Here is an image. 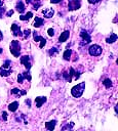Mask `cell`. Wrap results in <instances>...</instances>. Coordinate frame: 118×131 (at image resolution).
Listing matches in <instances>:
<instances>
[{
	"instance_id": "6da1fadb",
	"label": "cell",
	"mask_w": 118,
	"mask_h": 131,
	"mask_svg": "<svg viewBox=\"0 0 118 131\" xmlns=\"http://www.w3.org/2000/svg\"><path fill=\"white\" fill-rule=\"evenodd\" d=\"M84 88H85V82H81V83L77 84L76 86H74V87L72 88L71 94H72L74 97H80V96L83 94Z\"/></svg>"
},
{
	"instance_id": "7a4b0ae2",
	"label": "cell",
	"mask_w": 118,
	"mask_h": 131,
	"mask_svg": "<svg viewBox=\"0 0 118 131\" xmlns=\"http://www.w3.org/2000/svg\"><path fill=\"white\" fill-rule=\"evenodd\" d=\"M10 52L15 57L19 56V53H21V45H19V42L17 40L11 41V43H10Z\"/></svg>"
},
{
	"instance_id": "3957f363",
	"label": "cell",
	"mask_w": 118,
	"mask_h": 131,
	"mask_svg": "<svg viewBox=\"0 0 118 131\" xmlns=\"http://www.w3.org/2000/svg\"><path fill=\"white\" fill-rule=\"evenodd\" d=\"M102 51H103L102 50V47L100 45H97V44L91 45L89 47V49H88V52H89V54L91 56H99V55H101Z\"/></svg>"
},
{
	"instance_id": "277c9868",
	"label": "cell",
	"mask_w": 118,
	"mask_h": 131,
	"mask_svg": "<svg viewBox=\"0 0 118 131\" xmlns=\"http://www.w3.org/2000/svg\"><path fill=\"white\" fill-rule=\"evenodd\" d=\"M80 37H81L82 40H83V42L81 43L82 45H83V44H88V43H90V41H91V37H90L89 33H87V32L84 31V30H81V31H80Z\"/></svg>"
},
{
	"instance_id": "5b68a950",
	"label": "cell",
	"mask_w": 118,
	"mask_h": 131,
	"mask_svg": "<svg viewBox=\"0 0 118 131\" xmlns=\"http://www.w3.org/2000/svg\"><path fill=\"white\" fill-rule=\"evenodd\" d=\"M80 6H81L80 0H69V3H68L69 10H76L80 8Z\"/></svg>"
},
{
	"instance_id": "8992f818",
	"label": "cell",
	"mask_w": 118,
	"mask_h": 131,
	"mask_svg": "<svg viewBox=\"0 0 118 131\" xmlns=\"http://www.w3.org/2000/svg\"><path fill=\"white\" fill-rule=\"evenodd\" d=\"M21 63L25 66V68L27 70H30L31 69V62H30V57L28 55H24L21 57Z\"/></svg>"
},
{
	"instance_id": "52a82bcc",
	"label": "cell",
	"mask_w": 118,
	"mask_h": 131,
	"mask_svg": "<svg viewBox=\"0 0 118 131\" xmlns=\"http://www.w3.org/2000/svg\"><path fill=\"white\" fill-rule=\"evenodd\" d=\"M11 32H12L13 36H23V33L21 32V28L16 24L11 25Z\"/></svg>"
},
{
	"instance_id": "ba28073f",
	"label": "cell",
	"mask_w": 118,
	"mask_h": 131,
	"mask_svg": "<svg viewBox=\"0 0 118 131\" xmlns=\"http://www.w3.org/2000/svg\"><path fill=\"white\" fill-rule=\"evenodd\" d=\"M11 67L10 68H7V67H1L0 68V75L1 76H3V77H7V76H9L10 74H11Z\"/></svg>"
},
{
	"instance_id": "9c48e42d",
	"label": "cell",
	"mask_w": 118,
	"mask_h": 131,
	"mask_svg": "<svg viewBox=\"0 0 118 131\" xmlns=\"http://www.w3.org/2000/svg\"><path fill=\"white\" fill-rule=\"evenodd\" d=\"M26 2H27V4L32 5L33 6V9H35V10H37L41 6L40 0H26Z\"/></svg>"
},
{
	"instance_id": "30bf717a",
	"label": "cell",
	"mask_w": 118,
	"mask_h": 131,
	"mask_svg": "<svg viewBox=\"0 0 118 131\" xmlns=\"http://www.w3.org/2000/svg\"><path fill=\"white\" fill-rule=\"evenodd\" d=\"M42 13H43L44 17H46V18H50V17H52V16H53L54 10H53V9H51V8H46V9H44V10L42 11Z\"/></svg>"
},
{
	"instance_id": "8fae6325",
	"label": "cell",
	"mask_w": 118,
	"mask_h": 131,
	"mask_svg": "<svg viewBox=\"0 0 118 131\" xmlns=\"http://www.w3.org/2000/svg\"><path fill=\"white\" fill-rule=\"evenodd\" d=\"M46 101V97L44 96H38L35 98V103H36V106L37 107H41V105Z\"/></svg>"
},
{
	"instance_id": "7c38bea8",
	"label": "cell",
	"mask_w": 118,
	"mask_h": 131,
	"mask_svg": "<svg viewBox=\"0 0 118 131\" xmlns=\"http://www.w3.org/2000/svg\"><path fill=\"white\" fill-rule=\"evenodd\" d=\"M69 35H70V32H69V31H65V32H63V33L60 35V37H58V42H60V43L65 42V41L69 38Z\"/></svg>"
},
{
	"instance_id": "4fadbf2b",
	"label": "cell",
	"mask_w": 118,
	"mask_h": 131,
	"mask_svg": "<svg viewBox=\"0 0 118 131\" xmlns=\"http://www.w3.org/2000/svg\"><path fill=\"white\" fill-rule=\"evenodd\" d=\"M43 23H44V20H43V18H41V17H39V16H36L35 17V20H34V27L35 28H39V27H41L42 25H43Z\"/></svg>"
},
{
	"instance_id": "5bb4252c",
	"label": "cell",
	"mask_w": 118,
	"mask_h": 131,
	"mask_svg": "<svg viewBox=\"0 0 118 131\" xmlns=\"http://www.w3.org/2000/svg\"><path fill=\"white\" fill-rule=\"evenodd\" d=\"M55 124H56V121H55V120L46 122V123H45V128H46L47 130H53L54 127H55Z\"/></svg>"
},
{
	"instance_id": "9a60e30c",
	"label": "cell",
	"mask_w": 118,
	"mask_h": 131,
	"mask_svg": "<svg viewBox=\"0 0 118 131\" xmlns=\"http://www.w3.org/2000/svg\"><path fill=\"white\" fill-rule=\"evenodd\" d=\"M15 8H16V11H18L19 13H23V12L25 11V5H24V3H23L22 1H18V2L16 3Z\"/></svg>"
},
{
	"instance_id": "2e32d148",
	"label": "cell",
	"mask_w": 118,
	"mask_h": 131,
	"mask_svg": "<svg viewBox=\"0 0 118 131\" xmlns=\"http://www.w3.org/2000/svg\"><path fill=\"white\" fill-rule=\"evenodd\" d=\"M17 107H18V102H17V101H13V102H11V103L8 105V110H9L10 112H15V111L17 110Z\"/></svg>"
},
{
	"instance_id": "e0dca14e",
	"label": "cell",
	"mask_w": 118,
	"mask_h": 131,
	"mask_svg": "<svg viewBox=\"0 0 118 131\" xmlns=\"http://www.w3.org/2000/svg\"><path fill=\"white\" fill-rule=\"evenodd\" d=\"M11 93L12 94H16L17 96H21V95H25L26 94V91L25 90H19L18 88H13L11 90Z\"/></svg>"
},
{
	"instance_id": "ac0fdd59",
	"label": "cell",
	"mask_w": 118,
	"mask_h": 131,
	"mask_svg": "<svg viewBox=\"0 0 118 131\" xmlns=\"http://www.w3.org/2000/svg\"><path fill=\"white\" fill-rule=\"evenodd\" d=\"M116 40H117V35H116L115 33L111 34V36H110V37H108V38L106 39L107 43H114Z\"/></svg>"
},
{
	"instance_id": "d6986e66",
	"label": "cell",
	"mask_w": 118,
	"mask_h": 131,
	"mask_svg": "<svg viewBox=\"0 0 118 131\" xmlns=\"http://www.w3.org/2000/svg\"><path fill=\"white\" fill-rule=\"evenodd\" d=\"M32 16H33V13H32L31 11H29V12H27L25 15H21V16H19V19H22V20H28V19H30Z\"/></svg>"
},
{
	"instance_id": "ffe728a7",
	"label": "cell",
	"mask_w": 118,
	"mask_h": 131,
	"mask_svg": "<svg viewBox=\"0 0 118 131\" xmlns=\"http://www.w3.org/2000/svg\"><path fill=\"white\" fill-rule=\"evenodd\" d=\"M71 54H72V50H71V49H67V50L64 52V54H63L64 59H65V60H69L70 57H71Z\"/></svg>"
},
{
	"instance_id": "44dd1931",
	"label": "cell",
	"mask_w": 118,
	"mask_h": 131,
	"mask_svg": "<svg viewBox=\"0 0 118 131\" xmlns=\"http://www.w3.org/2000/svg\"><path fill=\"white\" fill-rule=\"evenodd\" d=\"M103 84H104V86H105L106 88H110V87H112V81H111L110 79H105L104 82H103Z\"/></svg>"
},
{
	"instance_id": "7402d4cb",
	"label": "cell",
	"mask_w": 118,
	"mask_h": 131,
	"mask_svg": "<svg viewBox=\"0 0 118 131\" xmlns=\"http://www.w3.org/2000/svg\"><path fill=\"white\" fill-rule=\"evenodd\" d=\"M33 38H34V41H35V42H38V41H40V40L42 39V37H41L37 32H34V33H33Z\"/></svg>"
},
{
	"instance_id": "603a6c76",
	"label": "cell",
	"mask_w": 118,
	"mask_h": 131,
	"mask_svg": "<svg viewBox=\"0 0 118 131\" xmlns=\"http://www.w3.org/2000/svg\"><path fill=\"white\" fill-rule=\"evenodd\" d=\"M57 52H58V49H57V48H54V47H53V48H50V49H49V55H54V54L57 53Z\"/></svg>"
},
{
	"instance_id": "cb8c5ba5",
	"label": "cell",
	"mask_w": 118,
	"mask_h": 131,
	"mask_svg": "<svg viewBox=\"0 0 118 131\" xmlns=\"http://www.w3.org/2000/svg\"><path fill=\"white\" fill-rule=\"evenodd\" d=\"M45 44H46V39L42 37V39L40 40V45H39V48H43Z\"/></svg>"
},
{
	"instance_id": "d4e9b609",
	"label": "cell",
	"mask_w": 118,
	"mask_h": 131,
	"mask_svg": "<svg viewBox=\"0 0 118 131\" xmlns=\"http://www.w3.org/2000/svg\"><path fill=\"white\" fill-rule=\"evenodd\" d=\"M47 33H48V36H50V37H52V36L54 35V30L50 28V29H48V30H47Z\"/></svg>"
},
{
	"instance_id": "484cf974",
	"label": "cell",
	"mask_w": 118,
	"mask_h": 131,
	"mask_svg": "<svg viewBox=\"0 0 118 131\" xmlns=\"http://www.w3.org/2000/svg\"><path fill=\"white\" fill-rule=\"evenodd\" d=\"M24 34H25V38L27 39V38L29 37V35L31 34V30H29V29H27V30H25V31H24Z\"/></svg>"
},
{
	"instance_id": "4316f807",
	"label": "cell",
	"mask_w": 118,
	"mask_h": 131,
	"mask_svg": "<svg viewBox=\"0 0 118 131\" xmlns=\"http://www.w3.org/2000/svg\"><path fill=\"white\" fill-rule=\"evenodd\" d=\"M24 80H25V79H24V77H23V75H22V74H19V75H18V77H17V82L22 84Z\"/></svg>"
},
{
	"instance_id": "83f0119b",
	"label": "cell",
	"mask_w": 118,
	"mask_h": 131,
	"mask_svg": "<svg viewBox=\"0 0 118 131\" xmlns=\"http://www.w3.org/2000/svg\"><path fill=\"white\" fill-rule=\"evenodd\" d=\"M4 11H5V8H4V7H2V6H0V18L3 16Z\"/></svg>"
},
{
	"instance_id": "f1b7e54d",
	"label": "cell",
	"mask_w": 118,
	"mask_h": 131,
	"mask_svg": "<svg viewBox=\"0 0 118 131\" xmlns=\"http://www.w3.org/2000/svg\"><path fill=\"white\" fill-rule=\"evenodd\" d=\"M2 119H3L4 121L7 120V113H6V112H3V113H2Z\"/></svg>"
},
{
	"instance_id": "f546056e",
	"label": "cell",
	"mask_w": 118,
	"mask_h": 131,
	"mask_svg": "<svg viewBox=\"0 0 118 131\" xmlns=\"http://www.w3.org/2000/svg\"><path fill=\"white\" fill-rule=\"evenodd\" d=\"M101 0H88V2L90 3V4H95V3H97V2H100Z\"/></svg>"
},
{
	"instance_id": "4dcf8cb0",
	"label": "cell",
	"mask_w": 118,
	"mask_h": 131,
	"mask_svg": "<svg viewBox=\"0 0 118 131\" xmlns=\"http://www.w3.org/2000/svg\"><path fill=\"white\" fill-rule=\"evenodd\" d=\"M13 14V10H9L7 13H6V16H10V15H12Z\"/></svg>"
},
{
	"instance_id": "1f68e13d",
	"label": "cell",
	"mask_w": 118,
	"mask_h": 131,
	"mask_svg": "<svg viewBox=\"0 0 118 131\" xmlns=\"http://www.w3.org/2000/svg\"><path fill=\"white\" fill-rule=\"evenodd\" d=\"M62 0H50V2L51 3H53V4H56V3H60Z\"/></svg>"
},
{
	"instance_id": "d6a6232c",
	"label": "cell",
	"mask_w": 118,
	"mask_h": 131,
	"mask_svg": "<svg viewBox=\"0 0 118 131\" xmlns=\"http://www.w3.org/2000/svg\"><path fill=\"white\" fill-rule=\"evenodd\" d=\"M2 39H3V34H2V32L0 31V41H1Z\"/></svg>"
},
{
	"instance_id": "836d02e7",
	"label": "cell",
	"mask_w": 118,
	"mask_h": 131,
	"mask_svg": "<svg viewBox=\"0 0 118 131\" xmlns=\"http://www.w3.org/2000/svg\"><path fill=\"white\" fill-rule=\"evenodd\" d=\"M3 5V0H0V6H2Z\"/></svg>"
},
{
	"instance_id": "e575fe53",
	"label": "cell",
	"mask_w": 118,
	"mask_h": 131,
	"mask_svg": "<svg viewBox=\"0 0 118 131\" xmlns=\"http://www.w3.org/2000/svg\"><path fill=\"white\" fill-rule=\"evenodd\" d=\"M1 52H2V49H1V48H0V53H1Z\"/></svg>"
}]
</instances>
